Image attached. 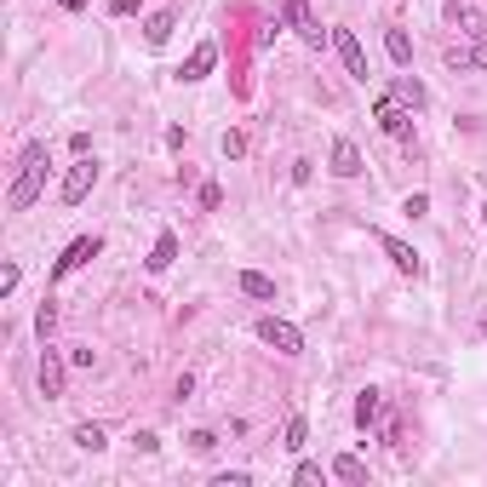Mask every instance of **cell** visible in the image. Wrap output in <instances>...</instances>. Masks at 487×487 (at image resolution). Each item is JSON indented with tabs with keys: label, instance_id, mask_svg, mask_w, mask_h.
Here are the masks:
<instances>
[{
	"label": "cell",
	"instance_id": "6da1fadb",
	"mask_svg": "<svg viewBox=\"0 0 487 487\" xmlns=\"http://www.w3.org/2000/svg\"><path fill=\"white\" fill-rule=\"evenodd\" d=\"M46 144H29L23 155H18V178H12V190H6V207L12 212H29L41 201V190H46Z\"/></svg>",
	"mask_w": 487,
	"mask_h": 487
},
{
	"label": "cell",
	"instance_id": "7a4b0ae2",
	"mask_svg": "<svg viewBox=\"0 0 487 487\" xmlns=\"http://www.w3.org/2000/svg\"><path fill=\"white\" fill-rule=\"evenodd\" d=\"M287 29H293V35L310 46V52H321V46L333 41V35H327V29L316 23V12H310V0H287Z\"/></svg>",
	"mask_w": 487,
	"mask_h": 487
},
{
	"label": "cell",
	"instance_id": "3957f363",
	"mask_svg": "<svg viewBox=\"0 0 487 487\" xmlns=\"http://www.w3.org/2000/svg\"><path fill=\"white\" fill-rule=\"evenodd\" d=\"M373 121H379L390 138H401V144L413 138V109H407L401 98H379V104H373Z\"/></svg>",
	"mask_w": 487,
	"mask_h": 487
},
{
	"label": "cell",
	"instance_id": "277c9868",
	"mask_svg": "<svg viewBox=\"0 0 487 487\" xmlns=\"http://www.w3.org/2000/svg\"><path fill=\"white\" fill-rule=\"evenodd\" d=\"M92 184H98V161H92V155H81V161L64 172V207H81V201L92 195Z\"/></svg>",
	"mask_w": 487,
	"mask_h": 487
},
{
	"label": "cell",
	"instance_id": "5b68a950",
	"mask_svg": "<svg viewBox=\"0 0 487 487\" xmlns=\"http://www.w3.org/2000/svg\"><path fill=\"white\" fill-rule=\"evenodd\" d=\"M258 338L270 344V350H281V356H298V350H304V333H298L293 321H281V316H264V321H258Z\"/></svg>",
	"mask_w": 487,
	"mask_h": 487
},
{
	"label": "cell",
	"instance_id": "8992f818",
	"mask_svg": "<svg viewBox=\"0 0 487 487\" xmlns=\"http://www.w3.org/2000/svg\"><path fill=\"white\" fill-rule=\"evenodd\" d=\"M447 23L459 29V35H470V41H487V12L476 0H447Z\"/></svg>",
	"mask_w": 487,
	"mask_h": 487
},
{
	"label": "cell",
	"instance_id": "52a82bcc",
	"mask_svg": "<svg viewBox=\"0 0 487 487\" xmlns=\"http://www.w3.org/2000/svg\"><path fill=\"white\" fill-rule=\"evenodd\" d=\"M98 253H104V241H98V235H81V241H69V247H64V258L52 264V281L75 275V270H81V264H92Z\"/></svg>",
	"mask_w": 487,
	"mask_h": 487
},
{
	"label": "cell",
	"instance_id": "ba28073f",
	"mask_svg": "<svg viewBox=\"0 0 487 487\" xmlns=\"http://www.w3.org/2000/svg\"><path fill=\"white\" fill-rule=\"evenodd\" d=\"M64 384H69V361L46 344V350H41V396L58 401V396H64Z\"/></svg>",
	"mask_w": 487,
	"mask_h": 487
},
{
	"label": "cell",
	"instance_id": "9c48e42d",
	"mask_svg": "<svg viewBox=\"0 0 487 487\" xmlns=\"http://www.w3.org/2000/svg\"><path fill=\"white\" fill-rule=\"evenodd\" d=\"M333 46L344 58V75H350V81H367V52H361V41L350 35V29H333Z\"/></svg>",
	"mask_w": 487,
	"mask_h": 487
},
{
	"label": "cell",
	"instance_id": "30bf717a",
	"mask_svg": "<svg viewBox=\"0 0 487 487\" xmlns=\"http://www.w3.org/2000/svg\"><path fill=\"white\" fill-rule=\"evenodd\" d=\"M379 247H384V258L396 264L401 275H413V281L424 275V258H419V253H413V247H407V241H396V235H379Z\"/></svg>",
	"mask_w": 487,
	"mask_h": 487
},
{
	"label": "cell",
	"instance_id": "8fae6325",
	"mask_svg": "<svg viewBox=\"0 0 487 487\" xmlns=\"http://www.w3.org/2000/svg\"><path fill=\"white\" fill-rule=\"evenodd\" d=\"M442 58H447V69H459V75H464V69H487V41H476V46H447Z\"/></svg>",
	"mask_w": 487,
	"mask_h": 487
},
{
	"label": "cell",
	"instance_id": "7c38bea8",
	"mask_svg": "<svg viewBox=\"0 0 487 487\" xmlns=\"http://www.w3.org/2000/svg\"><path fill=\"white\" fill-rule=\"evenodd\" d=\"M333 178H361V149L350 138H333Z\"/></svg>",
	"mask_w": 487,
	"mask_h": 487
},
{
	"label": "cell",
	"instance_id": "4fadbf2b",
	"mask_svg": "<svg viewBox=\"0 0 487 487\" xmlns=\"http://www.w3.org/2000/svg\"><path fill=\"white\" fill-rule=\"evenodd\" d=\"M212 64H218V46H212V41H201L195 52H190V64H184L178 75H184V81H207V75H212Z\"/></svg>",
	"mask_w": 487,
	"mask_h": 487
},
{
	"label": "cell",
	"instance_id": "5bb4252c",
	"mask_svg": "<svg viewBox=\"0 0 487 487\" xmlns=\"http://www.w3.org/2000/svg\"><path fill=\"white\" fill-rule=\"evenodd\" d=\"M172 258H178V235H172V230H161V235H155V247H149V270L155 275H161V270H172Z\"/></svg>",
	"mask_w": 487,
	"mask_h": 487
},
{
	"label": "cell",
	"instance_id": "9a60e30c",
	"mask_svg": "<svg viewBox=\"0 0 487 487\" xmlns=\"http://www.w3.org/2000/svg\"><path fill=\"white\" fill-rule=\"evenodd\" d=\"M235 287H241L247 298H275V275H264V270H241V275H235Z\"/></svg>",
	"mask_w": 487,
	"mask_h": 487
},
{
	"label": "cell",
	"instance_id": "2e32d148",
	"mask_svg": "<svg viewBox=\"0 0 487 487\" xmlns=\"http://www.w3.org/2000/svg\"><path fill=\"white\" fill-rule=\"evenodd\" d=\"M379 413H384V396H379V390H361V396H356V424H361V430H373Z\"/></svg>",
	"mask_w": 487,
	"mask_h": 487
},
{
	"label": "cell",
	"instance_id": "e0dca14e",
	"mask_svg": "<svg viewBox=\"0 0 487 487\" xmlns=\"http://www.w3.org/2000/svg\"><path fill=\"white\" fill-rule=\"evenodd\" d=\"M390 98H401V104H407V109H413V115H419V109L430 104V92H424V86L413 81V75H396V92H390Z\"/></svg>",
	"mask_w": 487,
	"mask_h": 487
},
{
	"label": "cell",
	"instance_id": "ac0fdd59",
	"mask_svg": "<svg viewBox=\"0 0 487 487\" xmlns=\"http://www.w3.org/2000/svg\"><path fill=\"white\" fill-rule=\"evenodd\" d=\"M384 52H390V64H396V69L413 64V41H407V29H390V35H384Z\"/></svg>",
	"mask_w": 487,
	"mask_h": 487
},
{
	"label": "cell",
	"instance_id": "d6986e66",
	"mask_svg": "<svg viewBox=\"0 0 487 487\" xmlns=\"http://www.w3.org/2000/svg\"><path fill=\"white\" fill-rule=\"evenodd\" d=\"M172 29H178V18H172V12H155V18L144 23V41H149V46H167Z\"/></svg>",
	"mask_w": 487,
	"mask_h": 487
},
{
	"label": "cell",
	"instance_id": "ffe728a7",
	"mask_svg": "<svg viewBox=\"0 0 487 487\" xmlns=\"http://www.w3.org/2000/svg\"><path fill=\"white\" fill-rule=\"evenodd\" d=\"M333 476H338V482H367V464H361L356 453H338V459H333Z\"/></svg>",
	"mask_w": 487,
	"mask_h": 487
},
{
	"label": "cell",
	"instance_id": "44dd1931",
	"mask_svg": "<svg viewBox=\"0 0 487 487\" xmlns=\"http://www.w3.org/2000/svg\"><path fill=\"white\" fill-rule=\"evenodd\" d=\"M104 424H75V447H86V453H104Z\"/></svg>",
	"mask_w": 487,
	"mask_h": 487
},
{
	"label": "cell",
	"instance_id": "7402d4cb",
	"mask_svg": "<svg viewBox=\"0 0 487 487\" xmlns=\"http://www.w3.org/2000/svg\"><path fill=\"white\" fill-rule=\"evenodd\" d=\"M304 436H310L304 413H293V419H287V430H281V447H287V453H298V447H304Z\"/></svg>",
	"mask_w": 487,
	"mask_h": 487
},
{
	"label": "cell",
	"instance_id": "603a6c76",
	"mask_svg": "<svg viewBox=\"0 0 487 487\" xmlns=\"http://www.w3.org/2000/svg\"><path fill=\"white\" fill-rule=\"evenodd\" d=\"M184 442H190V453H201V459H207V453L218 447V436H212V430H190Z\"/></svg>",
	"mask_w": 487,
	"mask_h": 487
},
{
	"label": "cell",
	"instance_id": "cb8c5ba5",
	"mask_svg": "<svg viewBox=\"0 0 487 487\" xmlns=\"http://www.w3.org/2000/svg\"><path fill=\"white\" fill-rule=\"evenodd\" d=\"M224 155H230V161H241V155H247V132H224Z\"/></svg>",
	"mask_w": 487,
	"mask_h": 487
},
{
	"label": "cell",
	"instance_id": "d4e9b609",
	"mask_svg": "<svg viewBox=\"0 0 487 487\" xmlns=\"http://www.w3.org/2000/svg\"><path fill=\"white\" fill-rule=\"evenodd\" d=\"M293 482H298V487H316V482H321V464H298Z\"/></svg>",
	"mask_w": 487,
	"mask_h": 487
},
{
	"label": "cell",
	"instance_id": "484cf974",
	"mask_svg": "<svg viewBox=\"0 0 487 487\" xmlns=\"http://www.w3.org/2000/svg\"><path fill=\"white\" fill-rule=\"evenodd\" d=\"M35 327H41V338H46V333L58 327V310H52V304H41V310H35Z\"/></svg>",
	"mask_w": 487,
	"mask_h": 487
},
{
	"label": "cell",
	"instance_id": "4316f807",
	"mask_svg": "<svg viewBox=\"0 0 487 487\" xmlns=\"http://www.w3.org/2000/svg\"><path fill=\"white\" fill-rule=\"evenodd\" d=\"M212 487H253V476H247V470H224Z\"/></svg>",
	"mask_w": 487,
	"mask_h": 487
},
{
	"label": "cell",
	"instance_id": "83f0119b",
	"mask_svg": "<svg viewBox=\"0 0 487 487\" xmlns=\"http://www.w3.org/2000/svg\"><path fill=\"white\" fill-rule=\"evenodd\" d=\"M201 207H207V212L224 207V190H218V184H201Z\"/></svg>",
	"mask_w": 487,
	"mask_h": 487
},
{
	"label": "cell",
	"instance_id": "f1b7e54d",
	"mask_svg": "<svg viewBox=\"0 0 487 487\" xmlns=\"http://www.w3.org/2000/svg\"><path fill=\"white\" fill-rule=\"evenodd\" d=\"M92 361H98V350H86V344H75V350H69V367H92Z\"/></svg>",
	"mask_w": 487,
	"mask_h": 487
},
{
	"label": "cell",
	"instance_id": "f546056e",
	"mask_svg": "<svg viewBox=\"0 0 487 487\" xmlns=\"http://www.w3.org/2000/svg\"><path fill=\"white\" fill-rule=\"evenodd\" d=\"M401 212H407V218H424V212H430V195H407Z\"/></svg>",
	"mask_w": 487,
	"mask_h": 487
},
{
	"label": "cell",
	"instance_id": "4dcf8cb0",
	"mask_svg": "<svg viewBox=\"0 0 487 487\" xmlns=\"http://www.w3.org/2000/svg\"><path fill=\"white\" fill-rule=\"evenodd\" d=\"M6 293H18V264H6V270H0V298Z\"/></svg>",
	"mask_w": 487,
	"mask_h": 487
},
{
	"label": "cell",
	"instance_id": "1f68e13d",
	"mask_svg": "<svg viewBox=\"0 0 487 487\" xmlns=\"http://www.w3.org/2000/svg\"><path fill=\"white\" fill-rule=\"evenodd\" d=\"M132 6H138V0H109V12H115V18H127Z\"/></svg>",
	"mask_w": 487,
	"mask_h": 487
},
{
	"label": "cell",
	"instance_id": "d6a6232c",
	"mask_svg": "<svg viewBox=\"0 0 487 487\" xmlns=\"http://www.w3.org/2000/svg\"><path fill=\"white\" fill-rule=\"evenodd\" d=\"M58 6H64V12H81V6H86V0H58Z\"/></svg>",
	"mask_w": 487,
	"mask_h": 487
},
{
	"label": "cell",
	"instance_id": "836d02e7",
	"mask_svg": "<svg viewBox=\"0 0 487 487\" xmlns=\"http://www.w3.org/2000/svg\"><path fill=\"white\" fill-rule=\"evenodd\" d=\"M482 333H487V316H482Z\"/></svg>",
	"mask_w": 487,
	"mask_h": 487
},
{
	"label": "cell",
	"instance_id": "e575fe53",
	"mask_svg": "<svg viewBox=\"0 0 487 487\" xmlns=\"http://www.w3.org/2000/svg\"><path fill=\"white\" fill-rule=\"evenodd\" d=\"M482 224H487V207H482Z\"/></svg>",
	"mask_w": 487,
	"mask_h": 487
}]
</instances>
